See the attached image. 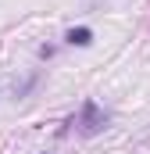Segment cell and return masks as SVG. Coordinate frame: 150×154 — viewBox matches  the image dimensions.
I'll use <instances>...</instances> for the list:
<instances>
[{"label": "cell", "mask_w": 150, "mask_h": 154, "mask_svg": "<svg viewBox=\"0 0 150 154\" xmlns=\"http://www.w3.org/2000/svg\"><path fill=\"white\" fill-rule=\"evenodd\" d=\"M64 39L72 43V47H89L93 43V29H86V25H79V29H68Z\"/></svg>", "instance_id": "cell-2"}, {"label": "cell", "mask_w": 150, "mask_h": 154, "mask_svg": "<svg viewBox=\"0 0 150 154\" xmlns=\"http://www.w3.org/2000/svg\"><path fill=\"white\" fill-rule=\"evenodd\" d=\"M107 122H111V115H107L97 100H82L79 118H75V125H79V133H82V136H97V133H104V129H107Z\"/></svg>", "instance_id": "cell-1"}, {"label": "cell", "mask_w": 150, "mask_h": 154, "mask_svg": "<svg viewBox=\"0 0 150 154\" xmlns=\"http://www.w3.org/2000/svg\"><path fill=\"white\" fill-rule=\"evenodd\" d=\"M43 154H54V151H43Z\"/></svg>", "instance_id": "cell-3"}]
</instances>
